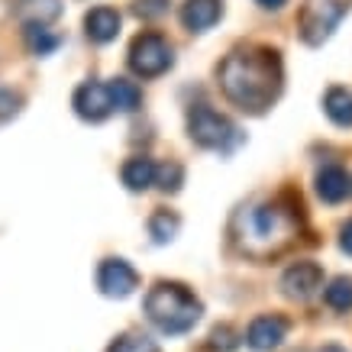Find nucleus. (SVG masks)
<instances>
[{"label": "nucleus", "mask_w": 352, "mask_h": 352, "mask_svg": "<svg viewBox=\"0 0 352 352\" xmlns=\"http://www.w3.org/2000/svg\"><path fill=\"white\" fill-rule=\"evenodd\" d=\"M323 281V272L320 265H314V262H298V265H291L285 275H281V288L285 294L294 300H307L310 294H317Z\"/></svg>", "instance_id": "10"}, {"label": "nucleus", "mask_w": 352, "mask_h": 352, "mask_svg": "<svg viewBox=\"0 0 352 352\" xmlns=\"http://www.w3.org/2000/svg\"><path fill=\"white\" fill-rule=\"evenodd\" d=\"M149 233L155 243H168L171 236L178 233V217L168 214V210H155L149 220Z\"/></svg>", "instance_id": "19"}, {"label": "nucleus", "mask_w": 352, "mask_h": 352, "mask_svg": "<svg viewBox=\"0 0 352 352\" xmlns=\"http://www.w3.org/2000/svg\"><path fill=\"white\" fill-rule=\"evenodd\" d=\"M223 16V0H188L182 10V23L191 32H207Z\"/></svg>", "instance_id": "12"}, {"label": "nucleus", "mask_w": 352, "mask_h": 352, "mask_svg": "<svg viewBox=\"0 0 352 352\" xmlns=\"http://www.w3.org/2000/svg\"><path fill=\"white\" fill-rule=\"evenodd\" d=\"M349 175L340 168V165H327V168L317 175V194H320L327 204H340L346 194H349Z\"/></svg>", "instance_id": "15"}, {"label": "nucleus", "mask_w": 352, "mask_h": 352, "mask_svg": "<svg viewBox=\"0 0 352 352\" xmlns=\"http://www.w3.org/2000/svg\"><path fill=\"white\" fill-rule=\"evenodd\" d=\"M146 314L162 333L178 336V333H188L201 320V300L194 298L184 285L162 281L146 294Z\"/></svg>", "instance_id": "3"}, {"label": "nucleus", "mask_w": 352, "mask_h": 352, "mask_svg": "<svg viewBox=\"0 0 352 352\" xmlns=\"http://www.w3.org/2000/svg\"><path fill=\"white\" fill-rule=\"evenodd\" d=\"M256 3H258V7H265V10H281L288 0H256Z\"/></svg>", "instance_id": "27"}, {"label": "nucleus", "mask_w": 352, "mask_h": 352, "mask_svg": "<svg viewBox=\"0 0 352 352\" xmlns=\"http://www.w3.org/2000/svg\"><path fill=\"white\" fill-rule=\"evenodd\" d=\"M188 133H191V139L197 146H204V149H220V152H230L233 146H239V139H243L239 129H236L223 113L204 107V104L191 107V113H188Z\"/></svg>", "instance_id": "4"}, {"label": "nucleus", "mask_w": 352, "mask_h": 352, "mask_svg": "<svg viewBox=\"0 0 352 352\" xmlns=\"http://www.w3.org/2000/svg\"><path fill=\"white\" fill-rule=\"evenodd\" d=\"M120 178H123V184H126L129 191H146L159 178V165L152 159H146V155H133V159L123 162Z\"/></svg>", "instance_id": "13"}, {"label": "nucleus", "mask_w": 352, "mask_h": 352, "mask_svg": "<svg viewBox=\"0 0 352 352\" xmlns=\"http://www.w3.org/2000/svg\"><path fill=\"white\" fill-rule=\"evenodd\" d=\"M72 107L81 120L87 123H100L113 113V94H110V85H100V81H85V85L75 91L72 97Z\"/></svg>", "instance_id": "7"}, {"label": "nucleus", "mask_w": 352, "mask_h": 352, "mask_svg": "<svg viewBox=\"0 0 352 352\" xmlns=\"http://www.w3.org/2000/svg\"><path fill=\"white\" fill-rule=\"evenodd\" d=\"M107 352H159V346L146 336H120Z\"/></svg>", "instance_id": "22"}, {"label": "nucleus", "mask_w": 352, "mask_h": 352, "mask_svg": "<svg viewBox=\"0 0 352 352\" xmlns=\"http://www.w3.org/2000/svg\"><path fill=\"white\" fill-rule=\"evenodd\" d=\"M20 104H23L20 94H13V91H7V87H0V123L10 120L13 113L20 110Z\"/></svg>", "instance_id": "24"}, {"label": "nucleus", "mask_w": 352, "mask_h": 352, "mask_svg": "<svg viewBox=\"0 0 352 352\" xmlns=\"http://www.w3.org/2000/svg\"><path fill=\"white\" fill-rule=\"evenodd\" d=\"M298 230V217L285 210L281 204H262V207H249L236 220V239L239 249L252 258L278 256L291 236Z\"/></svg>", "instance_id": "2"}, {"label": "nucleus", "mask_w": 352, "mask_h": 352, "mask_svg": "<svg viewBox=\"0 0 352 352\" xmlns=\"http://www.w3.org/2000/svg\"><path fill=\"white\" fill-rule=\"evenodd\" d=\"M139 285L136 268L123 262V258H104L100 268H97V288L104 291L107 298H126L133 294Z\"/></svg>", "instance_id": "8"}, {"label": "nucleus", "mask_w": 352, "mask_h": 352, "mask_svg": "<svg viewBox=\"0 0 352 352\" xmlns=\"http://www.w3.org/2000/svg\"><path fill=\"white\" fill-rule=\"evenodd\" d=\"M220 87L230 104L245 113H262L275 104L281 91V62L268 49L226 55L220 65Z\"/></svg>", "instance_id": "1"}, {"label": "nucleus", "mask_w": 352, "mask_h": 352, "mask_svg": "<svg viewBox=\"0 0 352 352\" xmlns=\"http://www.w3.org/2000/svg\"><path fill=\"white\" fill-rule=\"evenodd\" d=\"M155 182H159V188L162 191H178V188H182V182H184V171H182V165H178V162H168V165H159V178H155Z\"/></svg>", "instance_id": "21"}, {"label": "nucleus", "mask_w": 352, "mask_h": 352, "mask_svg": "<svg viewBox=\"0 0 352 352\" xmlns=\"http://www.w3.org/2000/svg\"><path fill=\"white\" fill-rule=\"evenodd\" d=\"M323 300L333 310H352V278H333L323 291Z\"/></svg>", "instance_id": "18"}, {"label": "nucleus", "mask_w": 352, "mask_h": 352, "mask_svg": "<svg viewBox=\"0 0 352 352\" xmlns=\"http://www.w3.org/2000/svg\"><path fill=\"white\" fill-rule=\"evenodd\" d=\"M110 94H113V107L120 113H133V110L142 104V91H139L136 81H129V78H117L113 85H110Z\"/></svg>", "instance_id": "17"}, {"label": "nucleus", "mask_w": 352, "mask_h": 352, "mask_svg": "<svg viewBox=\"0 0 352 352\" xmlns=\"http://www.w3.org/2000/svg\"><path fill=\"white\" fill-rule=\"evenodd\" d=\"M340 245H342V252H349V256H352V220H349V223H346V226H342Z\"/></svg>", "instance_id": "26"}, {"label": "nucleus", "mask_w": 352, "mask_h": 352, "mask_svg": "<svg viewBox=\"0 0 352 352\" xmlns=\"http://www.w3.org/2000/svg\"><path fill=\"white\" fill-rule=\"evenodd\" d=\"M323 110L336 126H352V91L349 87H330L323 97Z\"/></svg>", "instance_id": "16"}, {"label": "nucleus", "mask_w": 352, "mask_h": 352, "mask_svg": "<svg viewBox=\"0 0 352 352\" xmlns=\"http://www.w3.org/2000/svg\"><path fill=\"white\" fill-rule=\"evenodd\" d=\"M320 352H346V349H342V346H333V342H330V346H323Z\"/></svg>", "instance_id": "28"}, {"label": "nucleus", "mask_w": 352, "mask_h": 352, "mask_svg": "<svg viewBox=\"0 0 352 352\" xmlns=\"http://www.w3.org/2000/svg\"><path fill=\"white\" fill-rule=\"evenodd\" d=\"M62 13V0H20L16 3V16L23 26H49L58 20Z\"/></svg>", "instance_id": "14"}, {"label": "nucleus", "mask_w": 352, "mask_h": 352, "mask_svg": "<svg viewBox=\"0 0 352 352\" xmlns=\"http://www.w3.org/2000/svg\"><path fill=\"white\" fill-rule=\"evenodd\" d=\"M352 0H304L298 16L300 39L307 45H320L323 39H330V32L340 26V20L349 13Z\"/></svg>", "instance_id": "5"}, {"label": "nucleus", "mask_w": 352, "mask_h": 352, "mask_svg": "<svg viewBox=\"0 0 352 352\" xmlns=\"http://www.w3.org/2000/svg\"><path fill=\"white\" fill-rule=\"evenodd\" d=\"M288 336V320L278 317V314H265V317H256L245 330V342L249 349L256 352H272L281 346V340Z\"/></svg>", "instance_id": "9"}, {"label": "nucleus", "mask_w": 352, "mask_h": 352, "mask_svg": "<svg viewBox=\"0 0 352 352\" xmlns=\"http://www.w3.org/2000/svg\"><path fill=\"white\" fill-rule=\"evenodd\" d=\"M85 32H87V39L97 45L113 43L120 32V13L113 7H94L85 16Z\"/></svg>", "instance_id": "11"}, {"label": "nucleus", "mask_w": 352, "mask_h": 352, "mask_svg": "<svg viewBox=\"0 0 352 352\" xmlns=\"http://www.w3.org/2000/svg\"><path fill=\"white\" fill-rule=\"evenodd\" d=\"M30 49L36 55H49L58 49V36L49 32L45 26H30Z\"/></svg>", "instance_id": "20"}, {"label": "nucleus", "mask_w": 352, "mask_h": 352, "mask_svg": "<svg viewBox=\"0 0 352 352\" xmlns=\"http://www.w3.org/2000/svg\"><path fill=\"white\" fill-rule=\"evenodd\" d=\"M171 45L162 39L159 32H142L129 45V68L139 78H159L162 72L171 68Z\"/></svg>", "instance_id": "6"}, {"label": "nucleus", "mask_w": 352, "mask_h": 352, "mask_svg": "<svg viewBox=\"0 0 352 352\" xmlns=\"http://www.w3.org/2000/svg\"><path fill=\"white\" fill-rule=\"evenodd\" d=\"M165 3H168V0H139V16H159L162 10H165Z\"/></svg>", "instance_id": "25"}, {"label": "nucleus", "mask_w": 352, "mask_h": 352, "mask_svg": "<svg viewBox=\"0 0 352 352\" xmlns=\"http://www.w3.org/2000/svg\"><path fill=\"white\" fill-rule=\"evenodd\" d=\"M210 349H217V352H233L236 349V333L230 330V327H217V330L210 333Z\"/></svg>", "instance_id": "23"}]
</instances>
